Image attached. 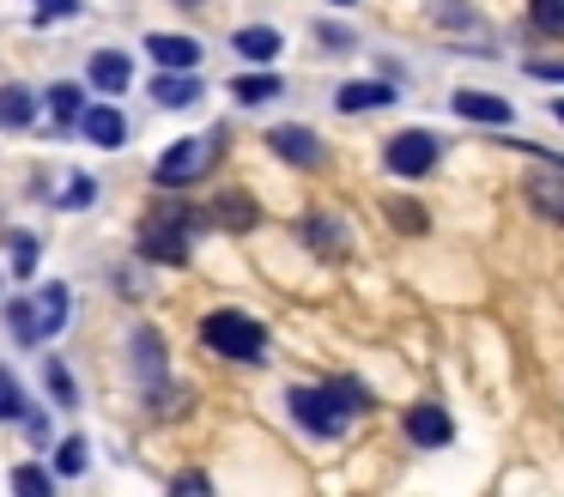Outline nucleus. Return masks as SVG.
<instances>
[{
  "label": "nucleus",
  "instance_id": "nucleus-16",
  "mask_svg": "<svg viewBox=\"0 0 564 497\" xmlns=\"http://www.w3.org/2000/svg\"><path fill=\"white\" fill-rule=\"evenodd\" d=\"M280 97H285V79L273 67H249V73L231 79V104L237 109H268V104H280Z\"/></svg>",
  "mask_w": 564,
  "mask_h": 497
},
{
  "label": "nucleus",
  "instance_id": "nucleus-33",
  "mask_svg": "<svg viewBox=\"0 0 564 497\" xmlns=\"http://www.w3.org/2000/svg\"><path fill=\"white\" fill-rule=\"evenodd\" d=\"M316 43H322V48H352V43H358V36H352V31H346V24H334V19H322V24H316Z\"/></svg>",
  "mask_w": 564,
  "mask_h": 497
},
{
  "label": "nucleus",
  "instance_id": "nucleus-25",
  "mask_svg": "<svg viewBox=\"0 0 564 497\" xmlns=\"http://www.w3.org/2000/svg\"><path fill=\"white\" fill-rule=\"evenodd\" d=\"M50 449H55V479H86V467H91L86 436H62V443H50Z\"/></svg>",
  "mask_w": 564,
  "mask_h": 497
},
{
  "label": "nucleus",
  "instance_id": "nucleus-7",
  "mask_svg": "<svg viewBox=\"0 0 564 497\" xmlns=\"http://www.w3.org/2000/svg\"><path fill=\"white\" fill-rule=\"evenodd\" d=\"M128 370H134L140 388H152V382L171 376V339H164V327H152V322L128 327Z\"/></svg>",
  "mask_w": 564,
  "mask_h": 497
},
{
  "label": "nucleus",
  "instance_id": "nucleus-26",
  "mask_svg": "<svg viewBox=\"0 0 564 497\" xmlns=\"http://www.w3.org/2000/svg\"><path fill=\"white\" fill-rule=\"evenodd\" d=\"M425 12L437 31H479V12L467 0H425Z\"/></svg>",
  "mask_w": 564,
  "mask_h": 497
},
{
  "label": "nucleus",
  "instance_id": "nucleus-13",
  "mask_svg": "<svg viewBox=\"0 0 564 497\" xmlns=\"http://www.w3.org/2000/svg\"><path fill=\"white\" fill-rule=\"evenodd\" d=\"M86 79L98 85L104 97H122L134 85V55L128 48H91L86 55Z\"/></svg>",
  "mask_w": 564,
  "mask_h": 497
},
{
  "label": "nucleus",
  "instance_id": "nucleus-1",
  "mask_svg": "<svg viewBox=\"0 0 564 497\" xmlns=\"http://www.w3.org/2000/svg\"><path fill=\"white\" fill-rule=\"evenodd\" d=\"M377 400H370V388L358 382V376H328V382H292L285 388V412H292V424L304 436H316V443H334V436L352 431L358 412H370Z\"/></svg>",
  "mask_w": 564,
  "mask_h": 497
},
{
  "label": "nucleus",
  "instance_id": "nucleus-17",
  "mask_svg": "<svg viewBox=\"0 0 564 497\" xmlns=\"http://www.w3.org/2000/svg\"><path fill=\"white\" fill-rule=\"evenodd\" d=\"M285 36L273 31V24H237L231 31V55L249 61V67H268V61H280Z\"/></svg>",
  "mask_w": 564,
  "mask_h": 497
},
{
  "label": "nucleus",
  "instance_id": "nucleus-23",
  "mask_svg": "<svg viewBox=\"0 0 564 497\" xmlns=\"http://www.w3.org/2000/svg\"><path fill=\"white\" fill-rule=\"evenodd\" d=\"M31 419V395L25 382H19L13 364H0V424H25Z\"/></svg>",
  "mask_w": 564,
  "mask_h": 497
},
{
  "label": "nucleus",
  "instance_id": "nucleus-29",
  "mask_svg": "<svg viewBox=\"0 0 564 497\" xmlns=\"http://www.w3.org/2000/svg\"><path fill=\"white\" fill-rule=\"evenodd\" d=\"M91 201H98V182H91L86 170H74V176H67V188L55 194V206H62V213H86Z\"/></svg>",
  "mask_w": 564,
  "mask_h": 497
},
{
  "label": "nucleus",
  "instance_id": "nucleus-20",
  "mask_svg": "<svg viewBox=\"0 0 564 497\" xmlns=\"http://www.w3.org/2000/svg\"><path fill=\"white\" fill-rule=\"evenodd\" d=\"M43 109H50L55 133H74V128H79V116H86V85H74V79H55L50 91H43Z\"/></svg>",
  "mask_w": 564,
  "mask_h": 497
},
{
  "label": "nucleus",
  "instance_id": "nucleus-6",
  "mask_svg": "<svg viewBox=\"0 0 564 497\" xmlns=\"http://www.w3.org/2000/svg\"><path fill=\"white\" fill-rule=\"evenodd\" d=\"M437 158H443V140L431 128H401V133H389V145H382V170H389V176H401V182L431 176V170H437Z\"/></svg>",
  "mask_w": 564,
  "mask_h": 497
},
{
  "label": "nucleus",
  "instance_id": "nucleus-4",
  "mask_svg": "<svg viewBox=\"0 0 564 497\" xmlns=\"http://www.w3.org/2000/svg\"><path fill=\"white\" fill-rule=\"evenodd\" d=\"M195 334H200V346L225 364H268L273 358V334L249 310H207Z\"/></svg>",
  "mask_w": 564,
  "mask_h": 497
},
{
  "label": "nucleus",
  "instance_id": "nucleus-15",
  "mask_svg": "<svg viewBox=\"0 0 564 497\" xmlns=\"http://www.w3.org/2000/svg\"><path fill=\"white\" fill-rule=\"evenodd\" d=\"M147 55L159 61V67L200 73V61H207V48H200V36H183V31H152V36H147Z\"/></svg>",
  "mask_w": 564,
  "mask_h": 497
},
{
  "label": "nucleus",
  "instance_id": "nucleus-19",
  "mask_svg": "<svg viewBox=\"0 0 564 497\" xmlns=\"http://www.w3.org/2000/svg\"><path fill=\"white\" fill-rule=\"evenodd\" d=\"M449 109H455L462 121H486V128H510V121H516V109L503 104L498 91H455Z\"/></svg>",
  "mask_w": 564,
  "mask_h": 497
},
{
  "label": "nucleus",
  "instance_id": "nucleus-22",
  "mask_svg": "<svg viewBox=\"0 0 564 497\" xmlns=\"http://www.w3.org/2000/svg\"><path fill=\"white\" fill-rule=\"evenodd\" d=\"M528 206H534L540 218H552V225H564V170H534V176L522 182Z\"/></svg>",
  "mask_w": 564,
  "mask_h": 497
},
{
  "label": "nucleus",
  "instance_id": "nucleus-12",
  "mask_svg": "<svg viewBox=\"0 0 564 497\" xmlns=\"http://www.w3.org/2000/svg\"><path fill=\"white\" fill-rule=\"evenodd\" d=\"M207 225H213V230H231V237H249V230L261 225V206H256V194H243V188H225V194H213V201H207Z\"/></svg>",
  "mask_w": 564,
  "mask_h": 497
},
{
  "label": "nucleus",
  "instance_id": "nucleus-21",
  "mask_svg": "<svg viewBox=\"0 0 564 497\" xmlns=\"http://www.w3.org/2000/svg\"><path fill=\"white\" fill-rule=\"evenodd\" d=\"M37 109H43V97L31 91V85H0V128L7 133H25V128H37Z\"/></svg>",
  "mask_w": 564,
  "mask_h": 497
},
{
  "label": "nucleus",
  "instance_id": "nucleus-34",
  "mask_svg": "<svg viewBox=\"0 0 564 497\" xmlns=\"http://www.w3.org/2000/svg\"><path fill=\"white\" fill-rule=\"evenodd\" d=\"M171 491H213V479H207V473H176Z\"/></svg>",
  "mask_w": 564,
  "mask_h": 497
},
{
  "label": "nucleus",
  "instance_id": "nucleus-11",
  "mask_svg": "<svg viewBox=\"0 0 564 497\" xmlns=\"http://www.w3.org/2000/svg\"><path fill=\"white\" fill-rule=\"evenodd\" d=\"M401 431L413 449H449L455 443V419L437 407V400H413V407L401 412Z\"/></svg>",
  "mask_w": 564,
  "mask_h": 497
},
{
  "label": "nucleus",
  "instance_id": "nucleus-28",
  "mask_svg": "<svg viewBox=\"0 0 564 497\" xmlns=\"http://www.w3.org/2000/svg\"><path fill=\"white\" fill-rule=\"evenodd\" d=\"M7 485H13V491H31V497H50L62 479H55V467H37V461H19V467L7 473Z\"/></svg>",
  "mask_w": 564,
  "mask_h": 497
},
{
  "label": "nucleus",
  "instance_id": "nucleus-36",
  "mask_svg": "<svg viewBox=\"0 0 564 497\" xmlns=\"http://www.w3.org/2000/svg\"><path fill=\"white\" fill-rule=\"evenodd\" d=\"M334 7H352V0H334Z\"/></svg>",
  "mask_w": 564,
  "mask_h": 497
},
{
  "label": "nucleus",
  "instance_id": "nucleus-9",
  "mask_svg": "<svg viewBox=\"0 0 564 497\" xmlns=\"http://www.w3.org/2000/svg\"><path fill=\"white\" fill-rule=\"evenodd\" d=\"M79 133H86L98 152H122V145L134 140V121H128V109L116 104V97H104V104H86V116H79Z\"/></svg>",
  "mask_w": 564,
  "mask_h": 497
},
{
  "label": "nucleus",
  "instance_id": "nucleus-3",
  "mask_svg": "<svg viewBox=\"0 0 564 497\" xmlns=\"http://www.w3.org/2000/svg\"><path fill=\"white\" fill-rule=\"evenodd\" d=\"M207 225V206H188V201H159V213L140 225L134 237V255L147 267H188V255H195V237Z\"/></svg>",
  "mask_w": 564,
  "mask_h": 497
},
{
  "label": "nucleus",
  "instance_id": "nucleus-8",
  "mask_svg": "<svg viewBox=\"0 0 564 497\" xmlns=\"http://www.w3.org/2000/svg\"><path fill=\"white\" fill-rule=\"evenodd\" d=\"M268 152L280 158V164H292V170H316L328 145H322V133L304 128V121H273V128H268Z\"/></svg>",
  "mask_w": 564,
  "mask_h": 497
},
{
  "label": "nucleus",
  "instance_id": "nucleus-14",
  "mask_svg": "<svg viewBox=\"0 0 564 497\" xmlns=\"http://www.w3.org/2000/svg\"><path fill=\"white\" fill-rule=\"evenodd\" d=\"M297 237H304V242H310V255H322V261H340V255L352 249V230H346L334 213H304Z\"/></svg>",
  "mask_w": 564,
  "mask_h": 497
},
{
  "label": "nucleus",
  "instance_id": "nucleus-24",
  "mask_svg": "<svg viewBox=\"0 0 564 497\" xmlns=\"http://www.w3.org/2000/svg\"><path fill=\"white\" fill-rule=\"evenodd\" d=\"M43 388H50V407H62V412H74V407H79V376L67 370L62 358L43 364Z\"/></svg>",
  "mask_w": 564,
  "mask_h": 497
},
{
  "label": "nucleus",
  "instance_id": "nucleus-35",
  "mask_svg": "<svg viewBox=\"0 0 564 497\" xmlns=\"http://www.w3.org/2000/svg\"><path fill=\"white\" fill-rule=\"evenodd\" d=\"M552 116H558V121H564V97H558V104H552Z\"/></svg>",
  "mask_w": 564,
  "mask_h": 497
},
{
  "label": "nucleus",
  "instance_id": "nucleus-5",
  "mask_svg": "<svg viewBox=\"0 0 564 497\" xmlns=\"http://www.w3.org/2000/svg\"><path fill=\"white\" fill-rule=\"evenodd\" d=\"M225 145V133H188V140L164 145L159 164H152V188L176 194V188H195L200 176L213 170V152Z\"/></svg>",
  "mask_w": 564,
  "mask_h": 497
},
{
  "label": "nucleus",
  "instance_id": "nucleus-10",
  "mask_svg": "<svg viewBox=\"0 0 564 497\" xmlns=\"http://www.w3.org/2000/svg\"><path fill=\"white\" fill-rule=\"evenodd\" d=\"M152 109H171V116H183V109H195L200 97H207V79L200 73H183V67H159L147 85Z\"/></svg>",
  "mask_w": 564,
  "mask_h": 497
},
{
  "label": "nucleus",
  "instance_id": "nucleus-31",
  "mask_svg": "<svg viewBox=\"0 0 564 497\" xmlns=\"http://www.w3.org/2000/svg\"><path fill=\"white\" fill-rule=\"evenodd\" d=\"M382 206H389V218H394V230H413V237H419V230H425V225H431V218H425V213H419V201H406V194H401V201H382Z\"/></svg>",
  "mask_w": 564,
  "mask_h": 497
},
{
  "label": "nucleus",
  "instance_id": "nucleus-32",
  "mask_svg": "<svg viewBox=\"0 0 564 497\" xmlns=\"http://www.w3.org/2000/svg\"><path fill=\"white\" fill-rule=\"evenodd\" d=\"M31 7H37V24H67L86 12V0H31Z\"/></svg>",
  "mask_w": 564,
  "mask_h": 497
},
{
  "label": "nucleus",
  "instance_id": "nucleus-2",
  "mask_svg": "<svg viewBox=\"0 0 564 497\" xmlns=\"http://www.w3.org/2000/svg\"><path fill=\"white\" fill-rule=\"evenodd\" d=\"M74 303H79L74 285H67V279H50V285H31V291H19L13 303H0V327H7V339H13L19 352H37L74 322Z\"/></svg>",
  "mask_w": 564,
  "mask_h": 497
},
{
  "label": "nucleus",
  "instance_id": "nucleus-27",
  "mask_svg": "<svg viewBox=\"0 0 564 497\" xmlns=\"http://www.w3.org/2000/svg\"><path fill=\"white\" fill-rule=\"evenodd\" d=\"M37 249H43L37 230H13V237H7V267H13V279L37 273Z\"/></svg>",
  "mask_w": 564,
  "mask_h": 497
},
{
  "label": "nucleus",
  "instance_id": "nucleus-18",
  "mask_svg": "<svg viewBox=\"0 0 564 497\" xmlns=\"http://www.w3.org/2000/svg\"><path fill=\"white\" fill-rule=\"evenodd\" d=\"M394 104V85L389 79H346L334 91V109L340 116H370V109H389Z\"/></svg>",
  "mask_w": 564,
  "mask_h": 497
},
{
  "label": "nucleus",
  "instance_id": "nucleus-30",
  "mask_svg": "<svg viewBox=\"0 0 564 497\" xmlns=\"http://www.w3.org/2000/svg\"><path fill=\"white\" fill-rule=\"evenodd\" d=\"M528 24L540 36H564V0H528Z\"/></svg>",
  "mask_w": 564,
  "mask_h": 497
}]
</instances>
